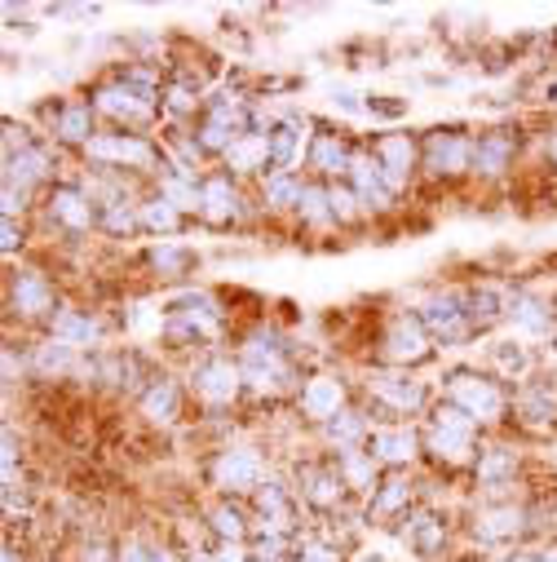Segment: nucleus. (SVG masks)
Returning a JSON list of instances; mask_svg holds the SVG:
<instances>
[{
    "instance_id": "obj_33",
    "label": "nucleus",
    "mask_w": 557,
    "mask_h": 562,
    "mask_svg": "<svg viewBox=\"0 0 557 562\" xmlns=\"http://www.w3.org/2000/svg\"><path fill=\"white\" fill-rule=\"evenodd\" d=\"M332 461H337V470H341V479H345L350 492H359V496H372V492H376V483H380V465L367 457V448L332 452Z\"/></svg>"
},
{
    "instance_id": "obj_22",
    "label": "nucleus",
    "mask_w": 557,
    "mask_h": 562,
    "mask_svg": "<svg viewBox=\"0 0 557 562\" xmlns=\"http://www.w3.org/2000/svg\"><path fill=\"white\" fill-rule=\"evenodd\" d=\"M518 156V133L513 128H487L474 137V173L478 178H504Z\"/></svg>"
},
{
    "instance_id": "obj_6",
    "label": "nucleus",
    "mask_w": 557,
    "mask_h": 562,
    "mask_svg": "<svg viewBox=\"0 0 557 562\" xmlns=\"http://www.w3.org/2000/svg\"><path fill=\"white\" fill-rule=\"evenodd\" d=\"M84 160H93L102 169H137V173H156L169 165L164 147L143 133H98L84 147Z\"/></svg>"
},
{
    "instance_id": "obj_38",
    "label": "nucleus",
    "mask_w": 557,
    "mask_h": 562,
    "mask_svg": "<svg viewBox=\"0 0 557 562\" xmlns=\"http://www.w3.org/2000/svg\"><path fill=\"white\" fill-rule=\"evenodd\" d=\"M504 306H509V302H500L496 289H474V293H469V324H474V337L487 333V328H496V324L504 319Z\"/></svg>"
},
{
    "instance_id": "obj_25",
    "label": "nucleus",
    "mask_w": 557,
    "mask_h": 562,
    "mask_svg": "<svg viewBox=\"0 0 557 562\" xmlns=\"http://www.w3.org/2000/svg\"><path fill=\"white\" fill-rule=\"evenodd\" d=\"M310 147V133L302 120H278L265 133V151H270V173H293V165L306 156Z\"/></svg>"
},
{
    "instance_id": "obj_48",
    "label": "nucleus",
    "mask_w": 557,
    "mask_h": 562,
    "mask_svg": "<svg viewBox=\"0 0 557 562\" xmlns=\"http://www.w3.org/2000/svg\"><path fill=\"white\" fill-rule=\"evenodd\" d=\"M84 562H111V549H106L102 540H93V544L84 549Z\"/></svg>"
},
{
    "instance_id": "obj_34",
    "label": "nucleus",
    "mask_w": 557,
    "mask_h": 562,
    "mask_svg": "<svg viewBox=\"0 0 557 562\" xmlns=\"http://www.w3.org/2000/svg\"><path fill=\"white\" fill-rule=\"evenodd\" d=\"M226 173L230 178H248V173H270V151H265V137L257 133H243L239 143L226 151Z\"/></svg>"
},
{
    "instance_id": "obj_8",
    "label": "nucleus",
    "mask_w": 557,
    "mask_h": 562,
    "mask_svg": "<svg viewBox=\"0 0 557 562\" xmlns=\"http://www.w3.org/2000/svg\"><path fill=\"white\" fill-rule=\"evenodd\" d=\"M416 315H421V324L430 328L434 341L461 346V341L474 337V324H469V293H461V289H443V293L425 297L421 306H416Z\"/></svg>"
},
{
    "instance_id": "obj_30",
    "label": "nucleus",
    "mask_w": 557,
    "mask_h": 562,
    "mask_svg": "<svg viewBox=\"0 0 557 562\" xmlns=\"http://www.w3.org/2000/svg\"><path fill=\"white\" fill-rule=\"evenodd\" d=\"M411 501H416L411 479H407L402 470H389V474L376 483V492L367 496V514H372V518H402V514L411 509Z\"/></svg>"
},
{
    "instance_id": "obj_39",
    "label": "nucleus",
    "mask_w": 557,
    "mask_h": 562,
    "mask_svg": "<svg viewBox=\"0 0 557 562\" xmlns=\"http://www.w3.org/2000/svg\"><path fill=\"white\" fill-rule=\"evenodd\" d=\"M213 531H217L221 540H230V544H248V540H252L248 514H243L235 501H221V505L213 509Z\"/></svg>"
},
{
    "instance_id": "obj_13",
    "label": "nucleus",
    "mask_w": 557,
    "mask_h": 562,
    "mask_svg": "<svg viewBox=\"0 0 557 562\" xmlns=\"http://www.w3.org/2000/svg\"><path fill=\"white\" fill-rule=\"evenodd\" d=\"M522 531H531V505L482 501V509L474 514V540H482V544H509Z\"/></svg>"
},
{
    "instance_id": "obj_18",
    "label": "nucleus",
    "mask_w": 557,
    "mask_h": 562,
    "mask_svg": "<svg viewBox=\"0 0 557 562\" xmlns=\"http://www.w3.org/2000/svg\"><path fill=\"white\" fill-rule=\"evenodd\" d=\"M398 544L425 562H443L439 553L447 549V522L434 509H407L398 522Z\"/></svg>"
},
{
    "instance_id": "obj_28",
    "label": "nucleus",
    "mask_w": 557,
    "mask_h": 562,
    "mask_svg": "<svg viewBox=\"0 0 557 562\" xmlns=\"http://www.w3.org/2000/svg\"><path fill=\"white\" fill-rule=\"evenodd\" d=\"M54 156H49V147H41V143H27V147H19L14 156H5V182H14V187H23V191H32V187H41V182H54Z\"/></svg>"
},
{
    "instance_id": "obj_45",
    "label": "nucleus",
    "mask_w": 557,
    "mask_h": 562,
    "mask_svg": "<svg viewBox=\"0 0 557 562\" xmlns=\"http://www.w3.org/2000/svg\"><path fill=\"white\" fill-rule=\"evenodd\" d=\"M367 115H385V120H394V115H407V102H380V98H367Z\"/></svg>"
},
{
    "instance_id": "obj_27",
    "label": "nucleus",
    "mask_w": 557,
    "mask_h": 562,
    "mask_svg": "<svg viewBox=\"0 0 557 562\" xmlns=\"http://www.w3.org/2000/svg\"><path fill=\"white\" fill-rule=\"evenodd\" d=\"M513 407H518V416L526 420V426L548 430V426H557V385L544 381V376H531L526 385H518Z\"/></svg>"
},
{
    "instance_id": "obj_11",
    "label": "nucleus",
    "mask_w": 557,
    "mask_h": 562,
    "mask_svg": "<svg viewBox=\"0 0 557 562\" xmlns=\"http://www.w3.org/2000/svg\"><path fill=\"white\" fill-rule=\"evenodd\" d=\"M421 169L434 178H465L474 169V137L461 128H434L421 147Z\"/></svg>"
},
{
    "instance_id": "obj_29",
    "label": "nucleus",
    "mask_w": 557,
    "mask_h": 562,
    "mask_svg": "<svg viewBox=\"0 0 557 562\" xmlns=\"http://www.w3.org/2000/svg\"><path fill=\"white\" fill-rule=\"evenodd\" d=\"M49 337L62 341V346H71V350H89V346L102 341V324L93 315L76 311V306H58L54 319H49Z\"/></svg>"
},
{
    "instance_id": "obj_44",
    "label": "nucleus",
    "mask_w": 557,
    "mask_h": 562,
    "mask_svg": "<svg viewBox=\"0 0 557 562\" xmlns=\"http://www.w3.org/2000/svg\"><path fill=\"white\" fill-rule=\"evenodd\" d=\"M27 195H32V191L5 182V217H10V222H19V213H27Z\"/></svg>"
},
{
    "instance_id": "obj_31",
    "label": "nucleus",
    "mask_w": 557,
    "mask_h": 562,
    "mask_svg": "<svg viewBox=\"0 0 557 562\" xmlns=\"http://www.w3.org/2000/svg\"><path fill=\"white\" fill-rule=\"evenodd\" d=\"M137 403H143V416L156 420V426H173V420L182 416V390H178L173 376H151Z\"/></svg>"
},
{
    "instance_id": "obj_26",
    "label": "nucleus",
    "mask_w": 557,
    "mask_h": 562,
    "mask_svg": "<svg viewBox=\"0 0 557 562\" xmlns=\"http://www.w3.org/2000/svg\"><path fill=\"white\" fill-rule=\"evenodd\" d=\"M243 200H239V178H230V173H204V204H200V217L208 222V226H226V222H235L243 209H239Z\"/></svg>"
},
{
    "instance_id": "obj_23",
    "label": "nucleus",
    "mask_w": 557,
    "mask_h": 562,
    "mask_svg": "<svg viewBox=\"0 0 557 562\" xmlns=\"http://www.w3.org/2000/svg\"><path fill=\"white\" fill-rule=\"evenodd\" d=\"M93 102L89 98H71V102H62L58 111H54V124H49V133H54V143H62V147H89L93 137H98V128H93Z\"/></svg>"
},
{
    "instance_id": "obj_9",
    "label": "nucleus",
    "mask_w": 557,
    "mask_h": 562,
    "mask_svg": "<svg viewBox=\"0 0 557 562\" xmlns=\"http://www.w3.org/2000/svg\"><path fill=\"white\" fill-rule=\"evenodd\" d=\"M367 394L385 412H402V416L430 407V381H421L416 372H402V368H372L367 372Z\"/></svg>"
},
{
    "instance_id": "obj_10",
    "label": "nucleus",
    "mask_w": 557,
    "mask_h": 562,
    "mask_svg": "<svg viewBox=\"0 0 557 562\" xmlns=\"http://www.w3.org/2000/svg\"><path fill=\"white\" fill-rule=\"evenodd\" d=\"M213 483L217 492L226 496H252L261 483H265V457L248 443H235V448H221L213 457Z\"/></svg>"
},
{
    "instance_id": "obj_51",
    "label": "nucleus",
    "mask_w": 557,
    "mask_h": 562,
    "mask_svg": "<svg viewBox=\"0 0 557 562\" xmlns=\"http://www.w3.org/2000/svg\"><path fill=\"white\" fill-rule=\"evenodd\" d=\"M5 562H19V549H14V544L5 549Z\"/></svg>"
},
{
    "instance_id": "obj_15",
    "label": "nucleus",
    "mask_w": 557,
    "mask_h": 562,
    "mask_svg": "<svg viewBox=\"0 0 557 562\" xmlns=\"http://www.w3.org/2000/svg\"><path fill=\"white\" fill-rule=\"evenodd\" d=\"M345 407H350V385L341 376H306L297 385V412L306 420H315L319 430L328 426V420H337Z\"/></svg>"
},
{
    "instance_id": "obj_43",
    "label": "nucleus",
    "mask_w": 557,
    "mask_h": 562,
    "mask_svg": "<svg viewBox=\"0 0 557 562\" xmlns=\"http://www.w3.org/2000/svg\"><path fill=\"white\" fill-rule=\"evenodd\" d=\"M328 195H332V213H337V222H341V226L363 217V204H359V195H354V187H350V182H332V187H328Z\"/></svg>"
},
{
    "instance_id": "obj_2",
    "label": "nucleus",
    "mask_w": 557,
    "mask_h": 562,
    "mask_svg": "<svg viewBox=\"0 0 557 562\" xmlns=\"http://www.w3.org/2000/svg\"><path fill=\"white\" fill-rule=\"evenodd\" d=\"M93 111L102 120H115V124H147L160 106V89H156V71H124L120 80L93 89Z\"/></svg>"
},
{
    "instance_id": "obj_16",
    "label": "nucleus",
    "mask_w": 557,
    "mask_h": 562,
    "mask_svg": "<svg viewBox=\"0 0 557 562\" xmlns=\"http://www.w3.org/2000/svg\"><path fill=\"white\" fill-rule=\"evenodd\" d=\"M372 156H376L380 178H385V187H389L394 195L411 182L416 165H421V147H416L411 133H380L376 143H372Z\"/></svg>"
},
{
    "instance_id": "obj_19",
    "label": "nucleus",
    "mask_w": 557,
    "mask_h": 562,
    "mask_svg": "<svg viewBox=\"0 0 557 562\" xmlns=\"http://www.w3.org/2000/svg\"><path fill=\"white\" fill-rule=\"evenodd\" d=\"M45 209H49V217H54L62 231H71V235H89V231L98 226V204H93V195H89L84 187H76V182L49 187Z\"/></svg>"
},
{
    "instance_id": "obj_7",
    "label": "nucleus",
    "mask_w": 557,
    "mask_h": 562,
    "mask_svg": "<svg viewBox=\"0 0 557 562\" xmlns=\"http://www.w3.org/2000/svg\"><path fill=\"white\" fill-rule=\"evenodd\" d=\"M191 390H195V398H200L204 407H230L248 385H243L239 359L208 350V355H200V359L191 363Z\"/></svg>"
},
{
    "instance_id": "obj_17",
    "label": "nucleus",
    "mask_w": 557,
    "mask_h": 562,
    "mask_svg": "<svg viewBox=\"0 0 557 562\" xmlns=\"http://www.w3.org/2000/svg\"><path fill=\"white\" fill-rule=\"evenodd\" d=\"M54 284H49V274L45 270H32V266H23V270H14L10 274V311L19 315V319H54Z\"/></svg>"
},
{
    "instance_id": "obj_40",
    "label": "nucleus",
    "mask_w": 557,
    "mask_h": 562,
    "mask_svg": "<svg viewBox=\"0 0 557 562\" xmlns=\"http://www.w3.org/2000/svg\"><path fill=\"white\" fill-rule=\"evenodd\" d=\"M32 363H36V372H41V376H58V372H71V363H76V350L49 337V341H41V346H36Z\"/></svg>"
},
{
    "instance_id": "obj_50",
    "label": "nucleus",
    "mask_w": 557,
    "mask_h": 562,
    "mask_svg": "<svg viewBox=\"0 0 557 562\" xmlns=\"http://www.w3.org/2000/svg\"><path fill=\"white\" fill-rule=\"evenodd\" d=\"M544 151H548V160H553V169H557V133H553L548 143H544Z\"/></svg>"
},
{
    "instance_id": "obj_37",
    "label": "nucleus",
    "mask_w": 557,
    "mask_h": 562,
    "mask_svg": "<svg viewBox=\"0 0 557 562\" xmlns=\"http://www.w3.org/2000/svg\"><path fill=\"white\" fill-rule=\"evenodd\" d=\"M297 213H302V222L306 226H332L337 222V213H332V195H328V182H306V191H302V204H297Z\"/></svg>"
},
{
    "instance_id": "obj_49",
    "label": "nucleus",
    "mask_w": 557,
    "mask_h": 562,
    "mask_svg": "<svg viewBox=\"0 0 557 562\" xmlns=\"http://www.w3.org/2000/svg\"><path fill=\"white\" fill-rule=\"evenodd\" d=\"M182 553L178 549H169V544H151V562H178Z\"/></svg>"
},
{
    "instance_id": "obj_12",
    "label": "nucleus",
    "mask_w": 557,
    "mask_h": 562,
    "mask_svg": "<svg viewBox=\"0 0 557 562\" xmlns=\"http://www.w3.org/2000/svg\"><path fill=\"white\" fill-rule=\"evenodd\" d=\"M297 496L315 509V514H332L345 505L350 487L337 470V461H302L297 465Z\"/></svg>"
},
{
    "instance_id": "obj_14",
    "label": "nucleus",
    "mask_w": 557,
    "mask_h": 562,
    "mask_svg": "<svg viewBox=\"0 0 557 562\" xmlns=\"http://www.w3.org/2000/svg\"><path fill=\"white\" fill-rule=\"evenodd\" d=\"M421 452H425V439L411 426H389V420H380V426H372V435H367V457L380 470H407Z\"/></svg>"
},
{
    "instance_id": "obj_36",
    "label": "nucleus",
    "mask_w": 557,
    "mask_h": 562,
    "mask_svg": "<svg viewBox=\"0 0 557 562\" xmlns=\"http://www.w3.org/2000/svg\"><path fill=\"white\" fill-rule=\"evenodd\" d=\"M137 213H143V231H156V235L182 231V209H178L173 200H164V195L143 200V204H137Z\"/></svg>"
},
{
    "instance_id": "obj_20",
    "label": "nucleus",
    "mask_w": 557,
    "mask_h": 562,
    "mask_svg": "<svg viewBox=\"0 0 557 562\" xmlns=\"http://www.w3.org/2000/svg\"><path fill=\"white\" fill-rule=\"evenodd\" d=\"M306 160H310V169H315V182H345L350 178V160H354V151H350V143L341 133H315L310 137V147H306Z\"/></svg>"
},
{
    "instance_id": "obj_47",
    "label": "nucleus",
    "mask_w": 557,
    "mask_h": 562,
    "mask_svg": "<svg viewBox=\"0 0 557 562\" xmlns=\"http://www.w3.org/2000/svg\"><path fill=\"white\" fill-rule=\"evenodd\" d=\"M19 244H23V239H19V222H10V217H5V252L14 257V252H19Z\"/></svg>"
},
{
    "instance_id": "obj_4",
    "label": "nucleus",
    "mask_w": 557,
    "mask_h": 562,
    "mask_svg": "<svg viewBox=\"0 0 557 562\" xmlns=\"http://www.w3.org/2000/svg\"><path fill=\"white\" fill-rule=\"evenodd\" d=\"M239 372H243V385L257 390V394H278L293 385V359H288V346L278 341L274 333H252L243 337L239 346Z\"/></svg>"
},
{
    "instance_id": "obj_35",
    "label": "nucleus",
    "mask_w": 557,
    "mask_h": 562,
    "mask_svg": "<svg viewBox=\"0 0 557 562\" xmlns=\"http://www.w3.org/2000/svg\"><path fill=\"white\" fill-rule=\"evenodd\" d=\"M302 191H306V182H302L297 173H265V178H261V200H265L270 213L297 209V204H302Z\"/></svg>"
},
{
    "instance_id": "obj_46",
    "label": "nucleus",
    "mask_w": 557,
    "mask_h": 562,
    "mask_svg": "<svg viewBox=\"0 0 557 562\" xmlns=\"http://www.w3.org/2000/svg\"><path fill=\"white\" fill-rule=\"evenodd\" d=\"M350 562H402V553H389V549H359Z\"/></svg>"
},
{
    "instance_id": "obj_32",
    "label": "nucleus",
    "mask_w": 557,
    "mask_h": 562,
    "mask_svg": "<svg viewBox=\"0 0 557 562\" xmlns=\"http://www.w3.org/2000/svg\"><path fill=\"white\" fill-rule=\"evenodd\" d=\"M367 435H372V416H363L359 407H345L337 420L323 426V439L332 452H350V448H367Z\"/></svg>"
},
{
    "instance_id": "obj_21",
    "label": "nucleus",
    "mask_w": 557,
    "mask_h": 562,
    "mask_svg": "<svg viewBox=\"0 0 557 562\" xmlns=\"http://www.w3.org/2000/svg\"><path fill=\"white\" fill-rule=\"evenodd\" d=\"M504 319L513 324V337H522V341H548L557 333V311L531 293H518L504 306Z\"/></svg>"
},
{
    "instance_id": "obj_3",
    "label": "nucleus",
    "mask_w": 557,
    "mask_h": 562,
    "mask_svg": "<svg viewBox=\"0 0 557 562\" xmlns=\"http://www.w3.org/2000/svg\"><path fill=\"white\" fill-rule=\"evenodd\" d=\"M443 398L456 403L465 416H474L478 426H496V420H504V412H509L504 385L478 368H452L443 376Z\"/></svg>"
},
{
    "instance_id": "obj_41",
    "label": "nucleus",
    "mask_w": 557,
    "mask_h": 562,
    "mask_svg": "<svg viewBox=\"0 0 557 562\" xmlns=\"http://www.w3.org/2000/svg\"><path fill=\"white\" fill-rule=\"evenodd\" d=\"M147 257H151V266H156L160 274H186V270H191V261H195V252H191V248H182V244H173V239L156 244Z\"/></svg>"
},
{
    "instance_id": "obj_1",
    "label": "nucleus",
    "mask_w": 557,
    "mask_h": 562,
    "mask_svg": "<svg viewBox=\"0 0 557 562\" xmlns=\"http://www.w3.org/2000/svg\"><path fill=\"white\" fill-rule=\"evenodd\" d=\"M478 420L474 416H465L456 403H434L430 407V426H425V452L439 461V465H447V470H474L478 465V457H482V448H478Z\"/></svg>"
},
{
    "instance_id": "obj_5",
    "label": "nucleus",
    "mask_w": 557,
    "mask_h": 562,
    "mask_svg": "<svg viewBox=\"0 0 557 562\" xmlns=\"http://www.w3.org/2000/svg\"><path fill=\"white\" fill-rule=\"evenodd\" d=\"M430 355H434V337H430V328L421 324V315H416V311H398V315L385 319L380 346H376L380 368H402V372H411V368H421Z\"/></svg>"
},
{
    "instance_id": "obj_42",
    "label": "nucleus",
    "mask_w": 557,
    "mask_h": 562,
    "mask_svg": "<svg viewBox=\"0 0 557 562\" xmlns=\"http://www.w3.org/2000/svg\"><path fill=\"white\" fill-rule=\"evenodd\" d=\"M297 562H345L341 544L332 536H297Z\"/></svg>"
},
{
    "instance_id": "obj_24",
    "label": "nucleus",
    "mask_w": 557,
    "mask_h": 562,
    "mask_svg": "<svg viewBox=\"0 0 557 562\" xmlns=\"http://www.w3.org/2000/svg\"><path fill=\"white\" fill-rule=\"evenodd\" d=\"M487 363H491L496 376L518 381V385H526L535 376V350L522 337H491L487 341Z\"/></svg>"
}]
</instances>
